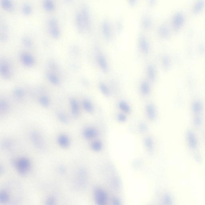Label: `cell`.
Instances as JSON below:
<instances>
[{
    "instance_id": "obj_1",
    "label": "cell",
    "mask_w": 205,
    "mask_h": 205,
    "mask_svg": "<svg viewBox=\"0 0 205 205\" xmlns=\"http://www.w3.org/2000/svg\"><path fill=\"white\" fill-rule=\"evenodd\" d=\"M12 69L9 61L5 58L0 59V76L4 79H8L12 77Z\"/></svg>"
},
{
    "instance_id": "obj_2",
    "label": "cell",
    "mask_w": 205,
    "mask_h": 205,
    "mask_svg": "<svg viewBox=\"0 0 205 205\" xmlns=\"http://www.w3.org/2000/svg\"><path fill=\"white\" fill-rule=\"evenodd\" d=\"M93 196L96 205H108V197L104 189L96 188L93 192Z\"/></svg>"
},
{
    "instance_id": "obj_3",
    "label": "cell",
    "mask_w": 205,
    "mask_h": 205,
    "mask_svg": "<svg viewBox=\"0 0 205 205\" xmlns=\"http://www.w3.org/2000/svg\"><path fill=\"white\" fill-rule=\"evenodd\" d=\"M49 30L50 35L55 39H58L60 35V31L58 23L55 18H51L49 21Z\"/></svg>"
},
{
    "instance_id": "obj_4",
    "label": "cell",
    "mask_w": 205,
    "mask_h": 205,
    "mask_svg": "<svg viewBox=\"0 0 205 205\" xmlns=\"http://www.w3.org/2000/svg\"><path fill=\"white\" fill-rule=\"evenodd\" d=\"M19 58L24 66L28 68L33 66L35 63L34 57L29 53H22L20 54Z\"/></svg>"
},
{
    "instance_id": "obj_5",
    "label": "cell",
    "mask_w": 205,
    "mask_h": 205,
    "mask_svg": "<svg viewBox=\"0 0 205 205\" xmlns=\"http://www.w3.org/2000/svg\"><path fill=\"white\" fill-rule=\"evenodd\" d=\"M98 134L96 128L93 127H88L85 128L82 132V135L85 139L91 140L96 138Z\"/></svg>"
},
{
    "instance_id": "obj_6",
    "label": "cell",
    "mask_w": 205,
    "mask_h": 205,
    "mask_svg": "<svg viewBox=\"0 0 205 205\" xmlns=\"http://www.w3.org/2000/svg\"><path fill=\"white\" fill-rule=\"evenodd\" d=\"M57 143L58 146L63 149H67L71 144L70 139L67 134H61L57 138Z\"/></svg>"
},
{
    "instance_id": "obj_7",
    "label": "cell",
    "mask_w": 205,
    "mask_h": 205,
    "mask_svg": "<svg viewBox=\"0 0 205 205\" xmlns=\"http://www.w3.org/2000/svg\"><path fill=\"white\" fill-rule=\"evenodd\" d=\"M18 171L22 174H26L30 168V163L26 160H21L18 162L17 164Z\"/></svg>"
},
{
    "instance_id": "obj_8",
    "label": "cell",
    "mask_w": 205,
    "mask_h": 205,
    "mask_svg": "<svg viewBox=\"0 0 205 205\" xmlns=\"http://www.w3.org/2000/svg\"><path fill=\"white\" fill-rule=\"evenodd\" d=\"M71 112L74 117H77L79 114V107L77 101L75 99L72 98L69 100Z\"/></svg>"
},
{
    "instance_id": "obj_9",
    "label": "cell",
    "mask_w": 205,
    "mask_h": 205,
    "mask_svg": "<svg viewBox=\"0 0 205 205\" xmlns=\"http://www.w3.org/2000/svg\"><path fill=\"white\" fill-rule=\"evenodd\" d=\"M184 21V16L182 12H177L174 15L173 19L174 26L176 28H178L182 24Z\"/></svg>"
},
{
    "instance_id": "obj_10",
    "label": "cell",
    "mask_w": 205,
    "mask_h": 205,
    "mask_svg": "<svg viewBox=\"0 0 205 205\" xmlns=\"http://www.w3.org/2000/svg\"><path fill=\"white\" fill-rule=\"evenodd\" d=\"M0 5L2 9L8 12H13L15 9L14 5L12 1L9 0H2Z\"/></svg>"
},
{
    "instance_id": "obj_11",
    "label": "cell",
    "mask_w": 205,
    "mask_h": 205,
    "mask_svg": "<svg viewBox=\"0 0 205 205\" xmlns=\"http://www.w3.org/2000/svg\"><path fill=\"white\" fill-rule=\"evenodd\" d=\"M97 61L102 70L105 72H107L108 70V66L106 59L104 56L102 54L99 55L97 57Z\"/></svg>"
},
{
    "instance_id": "obj_12",
    "label": "cell",
    "mask_w": 205,
    "mask_h": 205,
    "mask_svg": "<svg viewBox=\"0 0 205 205\" xmlns=\"http://www.w3.org/2000/svg\"><path fill=\"white\" fill-rule=\"evenodd\" d=\"M187 136L189 147L192 149L195 148L197 146V140L194 134L191 131H189Z\"/></svg>"
},
{
    "instance_id": "obj_13",
    "label": "cell",
    "mask_w": 205,
    "mask_h": 205,
    "mask_svg": "<svg viewBox=\"0 0 205 205\" xmlns=\"http://www.w3.org/2000/svg\"><path fill=\"white\" fill-rule=\"evenodd\" d=\"M9 38V31L7 27L5 25L0 26V40L5 41Z\"/></svg>"
},
{
    "instance_id": "obj_14",
    "label": "cell",
    "mask_w": 205,
    "mask_h": 205,
    "mask_svg": "<svg viewBox=\"0 0 205 205\" xmlns=\"http://www.w3.org/2000/svg\"><path fill=\"white\" fill-rule=\"evenodd\" d=\"M82 104L83 108L86 112L89 114H92L94 111L93 104L90 100L87 99H85L82 101Z\"/></svg>"
},
{
    "instance_id": "obj_15",
    "label": "cell",
    "mask_w": 205,
    "mask_h": 205,
    "mask_svg": "<svg viewBox=\"0 0 205 205\" xmlns=\"http://www.w3.org/2000/svg\"><path fill=\"white\" fill-rule=\"evenodd\" d=\"M146 111L148 118L153 120L156 118L155 108L152 104H148L146 107Z\"/></svg>"
},
{
    "instance_id": "obj_16",
    "label": "cell",
    "mask_w": 205,
    "mask_h": 205,
    "mask_svg": "<svg viewBox=\"0 0 205 205\" xmlns=\"http://www.w3.org/2000/svg\"><path fill=\"white\" fill-rule=\"evenodd\" d=\"M102 30L105 37L109 38L111 35V29L109 24L106 21H104L102 24Z\"/></svg>"
},
{
    "instance_id": "obj_17",
    "label": "cell",
    "mask_w": 205,
    "mask_h": 205,
    "mask_svg": "<svg viewBox=\"0 0 205 205\" xmlns=\"http://www.w3.org/2000/svg\"><path fill=\"white\" fill-rule=\"evenodd\" d=\"M90 146L93 151L99 152L103 148V143L100 140H95L91 143Z\"/></svg>"
},
{
    "instance_id": "obj_18",
    "label": "cell",
    "mask_w": 205,
    "mask_h": 205,
    "mask_svg": "<svg viewBox=\"0 0 205 205\" xmlns=\"http://www.w3.org/2000/svg\"><path fill=\"white\" fill-rule=\"evenodd\" d=\"M43 7L47 12H52L55 9V5L52 1L47 0L43 3Z\"/></svg>"
},
{
    "instance_id": "obj_19",
    "label": "cell",
    "mask_w": 205,
    "mask_h": 205,
    "mask_svg": "<svg viewBox=\"0 0 205 205\" xmlns=\"http://www.w3.org/2000/svg\"><path fill=\"white\" fill-rule=\"evenodd\" d=\"M22 12L24 15L26 16H29L33 12L31 5L29 3L24 4L22 7Z\"/></svg>"
},
{
    "instance_id": "obj_20",
    "label": "cell",
    "mask_w": 205,
    "mask_h": 205,
    "mask_svg": "<svg viewBox=\"0 0 205 205\" xmlns=\"http://www.w3.org/2000/svg\"><path fill=\"white\" fill-rule=\"evenodd\" d=\"M58 119L61 123L67 124L69 123V121L68 116L63 112H58L57 114Z\"/></svg>"
},
{
    "instance_id": "obj_21",
    "label": "cell",
    "mask_w": 205,
    "mask_h": 205,
    "mask_svg": "<svg viewBox=\"0 0 205 205\" xmlns=\"http://www.w3.org/2000/svg\"><path fill=\"white\" fill-rule=\"evenodd\" d=\"M139 44L142 51L145 53L147 52L149 49L148 44L147 40L144 37H142L140 38L139 40Z\"/></svg>"
},
{
    "instance_id": "obj_22",
    "label": "cell",
    "mask_w": 205,
    "mask_h": 205,
    "mask_svg": "<svg viewBox=\"0 0 205 205\" xmlns=\"http://www.w3.org/2000/svg\"><path fill=\"white\" fill-rule=\"evenodd\" d=\"M99 89L104 96L108 97L110 95V91L109 89L105 84L104 83H100L99 85Z\"/></svg>"
},
{
    "instance_id": "obj_23",
    "label": "cell",
    "mask_w": 205,
    "mask_h": 205,
    "mask_svg": "<svg viewBox=\"0 0 205 205\" xmlns=\"http://www.w3.org/2000/svg\"><path fill=\"white\" fill-rule=\"evenodd\" d=\"M47 77L48 80L53 84L58 85L59 83V79L58 76L54 74L49 73L47 74Z\"/></svg>"
},
{
    "instance_id": "obj_24",
    "label": "cell",
    "mask_w": 205,
    "mask_h": 205,
    "mask_svg": "<svg viewBox=\"0 0 205 205\" xmlns=\"http://www.w3.org/2000/svg\"><path fill=\"white\" fill-rule=\"evenodd\" d=\"M141 91L144 95L148 94L150 91V87L149 83L146 81H144L142 83L141 86Z\"/></svg>"
},
{
    "instance_id": "obj_25",
    "label": "cell",
    "mask_w": 205,
    "mask_h": 205,
    "mask_svg": "<svg viewBox=\"0 0 205 205\" xmlns=\"http://www.w3.org/2000/svg\"><path fill=\"white\" fill-rule=\"evenodd\" d=\"M21 41L24 46L26 48H31L33 45V42L31 39L27 36H24L22 38Z\"/></svg>"
},
{
    "instance_id": "obj_26",
    "label": "cell",
    "mask_w": 205,
    "mask_h": 205,
    "mask_svg": "<svg viewBox=\"0 0 205 205\" xmlns=\"http://www.w3.org/2000/svg\"><path fill=\"white\" fill-rule=\"evenodd\" d=\"M119 107L122 111L126 113L130 111V108L126 102L124 101H121L119 104Z\"/></svg>"
},
{
    "instance_id": "obj_27",
    "label": "cell",
    "mask_w": 205,
    "mask_h": 205,
    "mask_svg": "<svg viewBox=\"0 0 205 205\" xmlns=\"http://www.w3.org/2000/svg\"><path fill=\"white\" fill-rule=\"evenodd\" d=\"M9 196L6 192H0V203H5L8 202L9 200Z\"/></svg>"
},
{
    "instance_id": "obj_28",
    "label": "cell",
    "mask_w": 205,
    "mask_h": 205,
    "mask_svg": "<svg viewBox=\"0 0 205 205\" xmlns=\"http://www.w3.org/2000/svg\"><path fill=\"white\" fill-rule=\"evenodd\" d=\"M40 104L44 107H48L50 105L49 98L46 96H42L40 97Z\"/></svg>"
},
{
    "instance_id": "obj_29",
    "label": "cell",
    "mask_w": 205,
    "mask_h": 205,
    "mask_svg": "<svg viewBox=\"0 0 205 205\" xmlns=\"http://www.w3.org/2000/svg\"><path fill=\"white\" fill-rule=\"evenodd\" d=\"M145 145L149 150L151 151L153 148V142L152 139L150 137H147L145 139Z\"/></svg>"
},
{
    "instance_id": "obj_30",
    "label": "cell",
    "mask_w": 205,
    "mask_h": 205,
    "mask_svg": "<svg viewBox=\"0 0 205 205\" xmlns=\"http://www.w3.org/2000/svg\"><path fill=\"white\" fill-rule=\"evenodd\" d=\"M192 109L194 112L199 113L200 112L202 109V105L198 101L195 102L192 106Z\"/></svg>"
},
{
    "instance_id": "obj_31",
    "label": "cell",
    "mask_w": 205,
    "mask_h": 205,
    "mask_svg": "<svg viewBox=\"0 0 205 205\" xmlns=\"http://www.w3.org/2000/svg\"><path fill=\"white\" fill-rule=\"evenodd\" d=\"M204 4V1H199L195 4L193 7V12H198L202 9Z\"/></svg>"
},
{
    "instance_id": "obj_32",
    "label": "cell",
    "mask_w": 205,
    "mask_h": 205,
    "mask_svg": "<svg viewBox=\"0 0 205 205\" xmlns=\"http://www.w3.org/2000/svg\"><path fill=\"white\" fill-rule=\"evenodd\" d=\"M148 73L149 77L151 79H154L155 72L154 68L152 65H149L148 67Z\"/></svg>"
},
{
    "instance_id": "obj_33",
    "label": "cell",
    "mask_w": 205,
    "mask_h": 205,
    "mask_svg": "<svg viewBox=\"0 0 205 205\" xmlns=\"http://www.w3.org/2000/svg\"><path fill=\"white\" fill-rule=\"evenodd\" d=\"M159 32L162 36L166 37L169 34L168 29L165 26H162L159 29Z\"/></svg>"
},
{
    "instance_id": "obj_34",
    "label": "cell",
    "mask_w": 205,
    "mask_h": 205,
    "mask_svg": "<svg viewBox=\"0 0 205 205\" xmlns=\"http://www.w3.org/2000/svg\"><path fill=\"white\" fill-rule=\"evenodd\" d=\"M56 201L54 196H50L46 199L45 205H56Z\"/></svg>"
},
{
    "instance_id": "obj_35",
    "label": "cell",
    "mask_w": 205,
    "mask_h": 205,
    "mask_svg": "<svg viewBox=\"0 0 205 205\" xmlns=\"http://www.w3.org/2000/svg\"><path fill=\"white\" fill-rule=\"evenodd\" d=\"M127 118L124 114H119L117 115V119L120 122H124L126 120Z\"/></svg>"
},
{
    "instance_id": "obj_36",
    "label": "cell",
    "mask_w": 205,
    "mask_h": 205,
    "mask_svg": "<svg viewBox=\"0 0 205 205\" xmlns=\"http://www.w3.org/2000/svg\"><path fill=\"white\" fill-rule=\"evenodd\" d=\"M163 63L164 66L165 67H168V65L170 64V59L169 58L167 57H165L163 58Z\"/></svg>"
},
{
    "instance_id": "obj_37",
    "label": "cell",
    "mask_w": 205,
    "mask_h": 205,
    "mask_svg": "<svg viewBox=\"0 0 205 205\" xmlns=\"http://www.w3.org/2000/svg\"><path fill=\"white\" fill-rule=\"evenodd\" d=\"M113 205H121L119 199L116 198H114L112 201Z\"/></svg>"
},
{
    "instance_id": "obj_38",
    "label": "cell",
    "mask_w": 205,
    "mask_h": 205,
    "mask_svg": "<svg viewBox=\"0 0 205 205\" xmlns=\"http://www.w3.org/2000/svg\"><path fill=\"white\" fill-rule=\"evenodd\" d=\"M139 128H140L141 130L143 131V132H144V131L147 130V127L145 124L144 123H141L139 125Z\"/></svg>"
},
{
    "instance_id": "obj_39",
    "label": "cell",
    "mask_w": 205,
    "mask_h": 205,
    "mask_svg": "<svg viewBox=\"0 0 205 205\" xmlns=\"http://www.w3.org/2000/svg\"><path fill=\"white\" fill-rule=\"evenodd\" d=\"M195 123L197 126H199V125L201 123V120L199 117H197L195 119Z\"/></svg>"
},
{
    "instance_id": "obj_40",
    "label": "cell",
    "mask_w": 205,
    "mask_h": 205,
    "mask_svg": "<svg viewBox=\"0 0 205 205\" xmlns=\"http://www.w3.org/2000/svg\"><path fill=\"white\" fill-rule=\"evenodd\" d=\"M144 25L145 26H149V24H150V22L149 21H147V19H146V21H144Z\"/></svg>"
}]
</instances>
